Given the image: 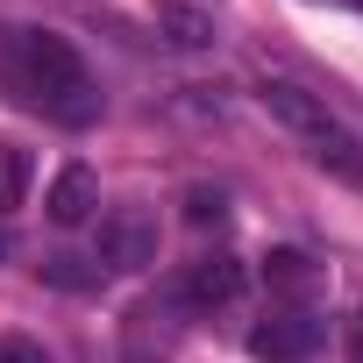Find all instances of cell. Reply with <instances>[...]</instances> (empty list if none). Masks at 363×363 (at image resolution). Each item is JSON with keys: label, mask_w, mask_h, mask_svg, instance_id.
I'll list each match as a JSON object with an SVG mask.
<instances>
[{"label": "cell", "mask_w": 363, "mask_h": 363, "mask_svg": "<svg viewBox=\"0 0 363 363\" xmlns=\"http://www.w3.org/2000/svg\"><path fill=\"white\" fill-rule=\"evenodd\" d=\"M43 207H50V221H57V228H79V221H93V207H100V186H93V171H86V164H65Z\"/></svg>", "instance_id": "7"}, {"label": "cell", "mask_w": 363, "mask_h": 363, "mask_svg": "<svg viewBox=\"0 0 363 363\" xmlns=\"http://www.w3.org/2000/svg\"><path fill=\"white\" fill-rule=\"evenodd\" d=\"M349 8H363V0H349Z\"/></svg>", "instance_id": "15"}, {"label": "cell", "mask_w": 363, "mask_h": 363, "mask_svg": "<svg viewBox=\"0 0 363 363\" xmlns=\"http://www.w3.org/2000/svg\"><path fill=\"white\" fill-rule=\"evenodd\" d=\"M313 349H320V320L299 313V306L264 313V320L250 328V356H257V363H306Z\"/></svg>", "instance_id": "3"}, {"label": "cell", "mask_w": 363, "mask_h": 363, "mask_svg": "<svg viewBox=\"0 0 363 363\" xmlns=\"http://www.w3.org/2000/svg\"><path fill=\"white\" fill-rule=\"evenodd\" d=\"M221 214H228V200H221V193H207V186H193V193H186V221H193V228H221Z\"/></svg>", "instance_id": "11"}, {"label": "cell", "mask_w": 363, "mask_h": 363, "mask_svg": "<svg viewBox=\"0 0 363 363\" xmlns=\"http://www.w3.org/2000/svg\"><path fill=\"white\" fill-rule=\"evenodd\" d=\"M22 200H29V150L0 143V214H8V207H22Z\"/></svg>", "instance_id": "10"}, {"label": "cell", "mask_w": 363, "mask_h": 363, "mask_svg": "<svg viewBox=\"0 0 363 363\" xmlns=\"http://www.w3.org/2000/svg\"><path fill=\"white\" fill-rule=\"evenodd\" d=\"M0 363H50V356H43V342H29V335H8V342H0Z\"/></svg>", "instance_id": "12"}, {"label": "cell", "mask_w": 363, "mask_h": 363, "mask_svg": "<svg viewBox=\"0 0 363 363\" xmlns=\"http://www.w3.org/2000/svg\"><path fill=\"white\" fill-rule=\"evenodd\" d=\"M349 363H363V313L349 320Z\"/></svg>", "instance_id": "13"}, {"label": "cell", "mask_w": 363, "mask_h": 363, "mask_svg": "<svg viewBox=\"0 0 363 363\" xmlns=\"http://www.w3.org/2000/svg\"><path fill=\"white\" fill-rule=\"evenodd\" d=\"M257 100H264V114H271V121H285L299 143H306L313 128H328V121H335V114H328L306 86H292V79H264V93H257Z\"/></svg>", "instance_id": "5"}, {"label": "cell", "mask_w": 363, "mask_h": 363, "mask_svg": "<svg viewBox=\"0 0 363 363\" xmlns=\"http://www.w3.org/2000/svg\"><path fill=\"white\" fill-rule=\"evenodd\" d=\"M0 79H8V93L22 107H36L65 128H86L100 114V86H93L86 57L50 29H8L0 36Z\"/></svg>", "instance_id": "1"}, {"label": "cell", "mask_w": 363, "mask_h": 363, "mask_svg": "<svg viewBox=\"0 0 363 363\" xmlns=\"http://www.w3.org/2000/svg\"><path fill=\"white\" fill-rule=\"evenodd\" d=\"M306 157L328 171V178H342V186H363V143L342 128V121H328V128H313L306 135Z\"/></svg>", "instance_id": "6"}, {"label": "cell", "mask_w": 363, "mask_h": 363, "mask_svg": "<svg viewBox=\"0 0 363 363\" xmlns=\"http://www.w3.org/2000/svg\"><path fill=\"white\" fill-rule=\"evenodd\" d=\"M264 285H271V292H306V285H313V264H306L299 250H271V257H264Z\"/></svg>", "instance_id": "9"}, {"label": "cell", "mask_w": 363, "mask_h": 363, "mask_svg": "<svg viewBox=\"0 0 363 363\" xmlns=\"http://www.w3.org/2000/svg\"><path fill=\"white\" fill-rule=\"evenodd\" d=\"M0 250H8V235H0Z\"/></svg>", "instance_id": "14"}, {"label": "cell", "mask_w": 363, "mask_h": 363, "mask_svg": "<svg viewBox=\"0 0 363 363\" xmlns=\"http://www.w3.org/2000/svg\"><path fill=\"white\" fill-rule=\"evenodd\" d=\"M100 264H107V271H143V264H157V221H150L143 207L100 214Z\"/></svg>", "instance_id": "2"}, {"label": "cell", "mask_w": 363, "mask_h": 363, "mask_svg": "<svg viewBox=\"0 0 363 363\" xmlns=\"http://www.w3.org/2000/svg\"><path fill=\"white\" fill-rule=\"evenodd\" d=\"M242 292V257H228V250H214V257H200V264H186L178 271V306H193V313H207V306H228Z\"/></svg>", "instance_id": "4"}, {"label": "cell", "mask_w": 363, "mask_h": 363, "mask_svg": "<svg viewBox=\"0 0 363 363\" xmlns=\"http://www.w3.org/2000/svg\"><path fill=\"white\" fill-rule=\"evenodd\" d=\"M157 29H164V43H178V50H207V43H214V15H207V8H186V0H164V8H157Z\"/></svg>", "instance_id": "8"}]
</instances>
